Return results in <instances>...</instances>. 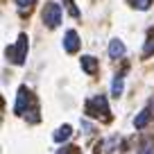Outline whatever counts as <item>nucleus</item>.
<instances>
[{
	"mask_svg": "<svg viewBox=\"0 0 154 154\" xmlns=\"http://www.w3.org/2000/svg\"><path fill=\"white\" fill-rule=\"evenodd\" d=\"M86 113L93 116V118H106L109 120V104H106V97L104 95H95L86 102Z\"/></svg>",
	"mask_w": 154,
	"mask_h": 154,
	"instance_id": "nucleus-1",
	"label": "nucleus"
},
{
	"mask_svg": "<svg viewBox=\"0 0 154 154\" xmlns=\"http://www.w3.org/2000/svg\"><path fill=\"white\" fill-rule=\"evenodd\" d=\"M7 57L11 59L14 63H25V57H27V36L25 34H20L18 41H16V45H11V48H7Z\"/></svg>",
	"mask_w": 154,
	"mask_h": 154,
	"instance_id": "nucleus-2",
	"label": "nucleus"
},
{
	"mask_svg": "<svg viewBox=\"0 0 154 154\" xmlns=\"http://www.w3.org/2000/svg\"><path fill=\"white\" fill-rule=\"evenodd\" d=\"M43 23L48 25V27H59V23H61V7L57 5V2H48L43 9Z\"/></svg>",
	"mask_w": 154,
	"mask_h": 154,
	"instance_id": "nucleus-3",
	"label": "nucleus"
},
{
	"mask_svg": "<svg viewBox=\"0 0 154 154\" xmlns=\"http://www.w3.org/2000/svg\"><path fill=\"white\" fill-rule=\"evenodd\" d=\"M29 106H36V104H34V97H32V93H29L25 86H20V91H18V100H16L14 111L23 116V113H27Z\"/></svg>",
	"mask_w": 154,
	"mask_h": 154,
	"instance_id": "nucleus-4",
	"label": "nucleus"
},
{
	"mask_svg": "<svg viewBox=\"0 0 154 154\" xmlns=\"http://www.w3.org/2000/svg\"><path fill=\"white\" fill-rule=\"evenodd\" d=\"M63 50L70 54H75L79 50V36H77L75 29H68L66 32V36H63Z\"/></svg>",
	"mask_w": 154,
	"mask_h": 154,
	"instance_id": "nucleus-5",
	"label": "nucleus"
},
{
	"mask_svg": "<svg viewBox=\"0 0 154 154\" xmlns=\"http://www.w3.org/2000/svg\"><path fill=\"white\" fill-rule=\"evenodd\" d=\"M79 63H82V70L86 72V75H93V72L97 70V59H95V57H91V54H84Z\"/></svg>",
	"mask_w": 154,
	"mask_h": 154,
	"instance_id": "nucleus-6",
	"label": "nucleus"
},
{
	"mask_svg": "<svg viewBox=\"0 0 154 154\" xmlns=\"http://www.w3.org/2000/svg\"><path fill=\"white\" fill-rule=\"evenodd\" d=\"M109 54H111L113 59L122 57V54H125V45H122V41H118V38H116V41H111V43H109Z\"/></svg>",
	"mask_w": 154,
	"mask_h": 154,
	"instance_id": "nucleus-7",
	"label": "nucleus"
},
{
	"mask_svg": "<svg viewBox=\"0 0 154 154\" xmlns=\"http://www.w3.org/2000/svg\"><path fill=\"white\" fill-rule=\"evenodd\" d=\"M70 134H72L70 125H63V127H59V129L54 131V140H57V143H63V140L70 138Z\"/></svg>",
	"mask_w": 154,
	"mask_h": 154,
	"instance_id": "nucleus-8",
	"label": "nucleus"
},
{
	"mask_svg": "<svg viewBox=\"0 0 154 154\" xmlns=\"http://www.w3.org/2000/svg\"><path fill=\"white\" fill-rule=\"evenodd\" d=\"M147 122H149V111H147V109H145V111H140V113L134 118V127H136V129H143V127L147 125Z\"/></svg>",
	"mask_w": 154,
	"mask_h": 154,
	"instance_id": "nucleus-9",
	"label": "nucleus"
},
{
	"mask_svg": "<svg viewBox=\"0 0 154 154\" xmlns=\"http://www.w3.org/2000/svg\"><path fill=\"white\" fill-rule=\"evenodd\" d=\"M122 88H125V84H122V77L118 75V77L113 79V84H111V93L118 97V95H122Z\"/></svg>",
	"mask_w": 154,
	"mask_h": 154,
	"instance_id": "nucleus-10",
	"label": "nucleus"
},
{
	"mask_svg": "<svg viewBox=\"0 0 154 154\" xmlns=\"http://www.w3.org/2000/svg\"><path fill=\"white\" fill-rule=\"evenodd\" d=\"M138 154H154V138H145Z\"/></svg>",
	"mask_w": 154,
	"mask_h": 154,
	"instance_id": "nucleus-11",
	"label": "nucleus"
},
{
	"mask_svg": "<svg viewBox=\"0 0 154 154\" xmlns=\"http://www.w3.org/2000/svg\"><path fill=\"white\" fill-rule=\"evenodd\" d=\"M131 2H134V7H138V9H143V11L152 5V0H131Z\"/></svg>",
	"mask_w": 154,
	"mask_h": 154,
	"instance_id": "nucleus-12",
	"label": "nucleus"
},
{
	"mask_svg": "<svg viewBox=\"0 0 154 154\" xmlns=\"http://www.w3.org/2000/svg\"><path fill=\"white\" fill-rule=\"evenodd\" d=\"M152 52H154V38H149L147 43H145V50H143V54H145V57H149Z\"/></svg>",
	"mask_w": 154,
	"mask_h": 154,
	"instance_id": "nucleus-13",
	"label": "nucleus"
},
{
	"mask_svg": "<svg viewBox=\"0 0 154 154\" xmlns=\"http://www.w3.org/2000/svg\"><path fill=\"white\" fill-rule=\"evenodd\" d=\"M14 2L20 7V9H25V7H32L34 2H36V0H14Z\"/></svg>",
	"mask_w": 154,
	"mask_h": 154,
	"instance_id": "nucleus-14",
	"label": "nucleus"
},
{
	"mask_svg": "<svg viewBox=\"0 0 154 154\" xmlns=\"http://www.w3.org/2000/svg\"><path fill=\"white\" fill-rule=\"evenodd\" d=\"M82 129H86V134H91V131H93V125H91V122H86V120H82Z\"/></svg>",
	"mask_w": 154,
	"mask_h": 154,
	"instance_id": "nucleus-15",
	"label": "nucleus"
}]
</instances>
